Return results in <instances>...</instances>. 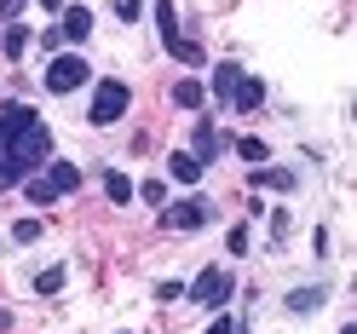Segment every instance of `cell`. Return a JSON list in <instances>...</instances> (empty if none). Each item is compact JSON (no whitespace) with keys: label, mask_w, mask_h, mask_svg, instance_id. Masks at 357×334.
<instances>
[{"label":"cell","mask_w":357,"mask_h":334,"mask_svg":"<svg viewBox=\"0 0 357 334\" xmlns=\"http://www.w3.org/2000/svg\"><path fill=\"white\" fill-rule=\"evenodd\" d=\"M47 155H52V132L40 127V121H35V127H24L17 139H6V162H12L17 179H29L35 167H47Z\"/></svg>","instance_id":"1"},{"label":"cell","mask_w":357,"mask_h":334,"mask_svg":"<svg viewBox=\"0 0 357 334\" xmlns=\"http://www.w3.org/2000/svg\"><path fill=\"white\" fill-rule=\"evenodd\" d=\"M127 104H132V93H127V81H98V93H93V109H86V121L93 127H116L121 116H127Z\"/></svg>","instance_id":"2"},{"label":"cell","mask_w":357,"mask_h":334,"mask_svg":"<svg viewBox=\"0 0 357 334\" xmlns=\"http://www.w3.org/2000/svg\"><path fill=\"white\" fill-rule=\"evenodd\" d=\"M86 75H93V70H86V58H70V52H63V58L47 63V93H75Z\"/></svg>","instance_id":"3"},{"label":"cell","mask_w":357,"mask_h":334,"mask_svg":"<svg viewBox=\"0 0 357 334\" xmlns=\"http://www.w3.org/2000/svg\"><path fill=\"white\" fill-rule=\"evenodd\" d=\"M231 288H236V282H231V271L208 265V271L190 282V300H196V305H225V300H231Z\"/></svg>","instance_id":"4"},{"label":"cell","mask_w":357,"mask_h":334,"mask_svg":"<svg viewBox=\"0 0 357 334\" xmlns=\"http://www.w3.org/2000/svg\"><path fill=\"white\" fill-rule=\"evenodd\" d=\"M208 213H213V208L202 202V196H190V202H173V208L162 213V225H167V231H202Z\"/></svg>","instance_id":"5"},{"label":"cell","mask_w":357,"mask_h":334,"mask_svg":"<svg viewBox=\"0 0 357 334\" xmlns=\"http://www.w3.org/2000/svg\"><path fill=\"white\" fill-rule=\"evenodd\" d=\"M35 121H40V116H35L29 104L6 98V104H0V144H6V139H17V132H24V127H35Z\"/></svg>","instance_id":"6"},{"label":"cell","mask_w":357,"mask_h":334,"mask_svg":"<svg viewBox=\"0 0 357 334\" xmlns=\"http://www.w3.org/2000/svg\"><path fill=\"white\" fill-rule=\"evenodd\" d=\"M231 104H236V109H259V104H265V81H259V75H236Z\"/></svg>","instance_id":"7"},{"label":"cell","mask_w":357,"mask_h":334,"mask_svg":"<svg viewBox=\"0 0 357 334\" xmlns=\"http://www.w3.org/2000/svg\"><path fill=\"white\" fill-rule=\"evenodd\" d=\"M58 35H63V40H86V35H93V12H86V6H70V12H63V24H58Z\"/></svg>","instance_id":"8"},{"label":"cell","mask_w":357,"mask_h":334,"mask_svg":"<svg viewBox=\"0 0 357 334\" xmlns=\"http://www.w3.org/2000/svg\"><path fill=\"white\" fill-rule=\"evenodd\" d=\"M167 173H173L178 185H196V179H202V162H196L190 150H173V155H167Z\"/></svg>","instance_id":"9"},{"label":"cell","mask_w":357,"mask_h":334,"mask_svg":"<svg viewBox=\"0 0 357 334\" xmlns=\"http://www.w3.org/2000/svg\"><path fill=\"white\" fill-rule=\"evenodd\" d=\"M162 47H167L178 63H208V52L196 47V40H185V35H162Z\"/></svg>","instance_id":"10"},{"label":"cell","mask_w":357,"mask_h":334,"mask_svg":"<svg viewBox=\"0 0 357 334\" xmlns=\"http://www.w3.org/2000/svg\"><path fill=\"white\" fill-rule=\"evenodd\" d=\"M47 185L63 196V190H75L81 185V167H70V162H47Z\"/></svg>","instance_id":"11"},{"label":"cell","mask_w":357,"mask_h":334,"mask_svg":"<svg viewBox=\"0 0 357 334\" xmlns=\"http://www.w3.org/2000/svg\"><path fill=\"white\" fill-rule=\"evenodd\" d=\"M219 144H225V139H219V132H213V127L202 121V127H196V150H190V155H196V162H202V167H208V162H213V155H219Z\"/></svg>","instance_id":"12"},{"label":"cell","mask_w":357,"mask_h":334,"mask_svg":"<svg viewBox=\"0 0 357 334\" xmlns=\"http://www.w3.org/2000/svg\"><path fill=\"white\" fill-rule=\"evenodd\" d=\"M202 98H208V86H202V81H173V104H178V109H196Z\"/></svg>","instance_id":"13"},{"label":"cell","mask_w":357,"mask_h":334,"mask_svg":"<svg viewBox=\"0 0 357 334\" xmlns=\"http://www.w3.org/2000/svg\"><path fill=\"white\" fill-rule=\"evenodd\" d=\"M24 196H29L35 208H47V202H58V190L47 185V173H29V179H24Z\"/></svg>","instance_id":"14"},{"label":"cell","mask_w":357,"mask_h":334,"mask_svg":"<svg viewBox=\"0 0 357 334\" xmlns=\"http://www.w3.org/2000/svg\"><path fill=\"white\" fill-rule=\"evenodd\" d=\"M104 190H109V202H116V208L132 202V179H127L121 167H109V173H104Z\"/></svg>","instance_id":"15"},{"label":"cell","mask_w":357,"mask_h":334,"mask_svg":"<svg viewBox=\"0 0 357 334\" xmlns=\"http://www.w3.org/2000/svg\"><path fill=\"white\" fill-rule=\"evenodd\" d=\"M328 300V288H294V294H288V311H300V317H305V311H317Z\"/></svg>","instance_id":"16"},{"label":"cell","mask_w":357,"mask_h":334,"mask_svg":"<svg viewBox=\"0 0 357 334\" xmlns=\"http://www.w3.org/2000/svg\"><path fill=\"white\" fill-rule=\"evenodd\" d=\"M254 185L265 190V185H271V190H294V173H288V167H254Z\"/></svg>","instance_id":"17"},{"label":"cell","mask_w":357,"mask_h":334,"mask_svg":"<svg viewBox=\"0 0 357 334\" xmlns=\"http://www.w3.org/2000/svg\"><path fill=\"white\" fill-rule=\"evenodd\" d=\"M236 75H242L236 63H219V70H213V98H219V104L231 98V86H236Z\"/></svg>","instance_id":"18"},{"label":"cell","mask_w":357,"mask_h":334,"mask_svg":"<svg viewBox=\"0 0 357 334\" xmlns=\"http://www.w3.org/2000/svg\"><path fill=\"white\" fill-rule=\"evenodd\" d=\"M0 47H6V58H24L29 52V29H0Z\"/></svg>","instance_id":"19"},{"label":"cell","mask_w":357,"mask_h":334,"mask_svg":"<svg viewBox=\"0 0 357 334\" xmlns=\"http://www.w3.org/2000/svg\"><path fill=\"white\" fill-rule=\"evenodd\" d=\"M63 288V265H47V271L35 277V294H58Z\"/></svg>","instance_id":"20"},{"label":"cell","mask_w":357,"mask_h":334,"mask_svg":"<svg viewBox=\"0 0 357 334\" xmlns=\"http://www.w3.org/2000/svg\"><path fill=\"white\" fill-rule=\"evenodd\" d=\"M132 196H144L150 208H167V185H162V179H150V185H139V190H132Z\"/></svg>","instance_id":"21"},{"label":"cell","mask_w":357,"mask_h":334,"mask_svg":"<svg viewBox=\"0 0 357 334\" xmlns=\"http://www.w3.org/2000/svg\"><path fill=\"white\" fill-rule=\"evenodd\" d=\"M155 24H162V35H178V12L167 6V0H162V6H155Z\"/></svg>","instance_id":"22"},{"label":"cell","mask_w":357,"mask_h":334,"mask_svg":"<svg viewBox=\"0 0 357 334\" xmlns=\"http://www.w3.org/2000/svg\"><path fill=\"white\" fill-rule=\"evenodd\" d=\"M236 155H242V162H265V139H242Z\"/></svg>","instance_id":"23"},{"label":"cell","mask_w":357,"mask_h":334,"mask_svg":"<svg viewBox=\"0 0 357 334\" xmlns=\"http://www.w3.org/2000/svg\"><path fill=\"white\" fill-rule=\"evenodd\" d=\"M225 248H231V254H248V225H236V231L225 236Z\"/></svg>","instance_id":"24"},{"label":"cell","mask_w":357,"mask_h":334,"mask_svg":"<svg viewBox=\"0 0 357 334\" xmlns=\"http://www.w3.org/2000/svg\"><path fill=\"white\" fill-rule=\"evenodd\" d=\"M12 236H17V242H35V236H40V219H17Z\"/></svg>","instance_id":"25"},{"label":"cell","mask_w":357,"mask_h":334,"mask_svg":"<svg viewBox=\"0 0 357 334\" xmlns=\"http://www.w3.org/2000/svg\"><path fill=\"white\" fill-rule=\"evenodd\" d=\"M144 6H139V0H116V17H121V24H132V17H139Z\"/></svg>","instance_id":"26"},{"label":"cell","mask_w":357,"mask_h":334,"mask_svg":"<svg viewBox=\"0 0 357 334\" xmlns=\"http://www.w3.org/2000/svg\"><path fill=\"white\" fill-rule=\"evenodd\" d=\"M231 328H236L231 317H213V323H208V334H231Z\"/></svg>","instance_id":"27"},{"label":"cell","mask_w":357,"mask_h":334,"mask_svg":"<svg viewBox=\"0 0 357 334\" xmlns=\"http://www.w3.org/2000/svg\"><path fill=\"white\" fill-rule=\"evenodd\" d=\"M35 6H47V12H58V6H63V0H35Z\"/></svg>","instance_id":"28"}]
</instances>
